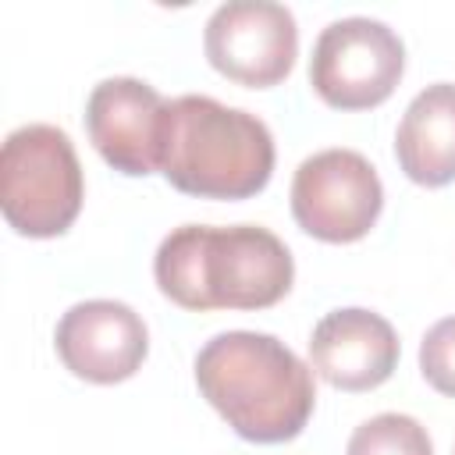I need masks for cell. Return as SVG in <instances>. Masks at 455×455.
Returning <instances> with one entry per match:
<instances>
[{
  "instance_id": "52a82bcc",
  "label": "cell",
  "mask_w": 455,
  "mask_h": 455,
  "mask_svg": "<svg viewBox=\"0 0 455 455\" xmlns=\"http://www.w3.org/2000/svg\"><path fill=\"white\" fill-rule=\"evenodd\" d=\"M206 60L231 82L267 89L288 78L299 57L295 14L270 0L220 4L203 32Z\"/></svg>"
},
{
  "instance_id": "9c48e42d",
  "label": "cell",
  "mask_w": 455,
  "mask_h": 455,
  "mask_svg": "<svg viewBox=\"0 0 455 455\" xmlns=\"http://www.w3.org/2000/svg\"><path fill=\"white\" fill-rule=\"evenodd\" d=\"M53 345L75 377L92 384H121L139 373L149 352V331L132 306L117 299H89L60 316Z\"/></svg>"
},
{
  "instance_id": "30bf717a",
  "label": "cell",
  "mask_w": 455,
  "mask_h": 455,
  "mask_svg": "<svg viewBox=\"0 0 455 455\" xmlns=\"http://www.w3.org/2000/svg\"><path fill=\"white\" fill-rule=\"evenodd\" d=\"M313 370L338 391H373L398 366V334L373 309H331L309 334Z\"/></svg>"
},
{
  "instance_id": "7a4b0ae2",
  "label": "cell",
  "mask_w": 455,
  "mask_h": 455,
  "mask_svg": "<svg viewBox=\"0 0 455 455\" xmlns=\"http://www.w3.org/2000/svg\"><path fill=\"white\" fill-rule=\"evenodd\" d=\"M196 384L228 427L256 444L299 437L316 405L313 370L263 331L210 338L196 355Z\"/></svg>"
},
{
  "instance_id": "4fadbf2b",
  "label": "cell",
  "mask_w": 455,
  "mask_h": 455,
  "mask_svg": "<svg viewBox=\"0 0 455 455\" xmlns=\"http://www.w3.org/2000/svg\"><path fill=\"white\" fill-rule=\"evenodd\" d=\"M419 370L427 384L448 398H455V316L437 320L419 345Z\"/></svg>"
},
{
  "instance_id": "5b68a950",
  "label": "cell",
  "mask_w": 455,
  "mask_h": 455,
  "mask_svg": "<svg viewBox=\"0 0 455 455\" xmlns=\"http://www.w3.org/2000/svg\"><path fill=\"white\" fill-rule=\"evenodd\" d=\"M405 71L402 39L377 18L331 21L309 57L313 92L338 110H370L384 103Z\"/></svg>"
},
{
  "instance_id": "8992f818",
  "label": "cell",
  "mask_w": 455,
  "mask_h": 455,
  "mask_svg": "<svg viewBox=\"0 0 455 455\" xmlns=\"http://www.w3.org/2000/svg\"><path fill=\"white\" fill-rule=\"evenodd\" d=\"M384 206L373 164L355 149H323L299 164L291 178V217L320 242H359Z\"/></svg>"
},
{
  "instance_id": "6da1fadb",
  "label": "cell",
  "mask_w": 455,
  "mask_h": 455,
  "mask_svg": "<svg viewBox=\"0 0 455 455\" xmlns=\"http://www.w3.org/2000/svg\"><path fill=\"white\" fill-rule=\"evenodd\" d=\"M153 274L181 309H267L288 295L295 263L267 228L181 224L160 242Z\"/></svg>"
},
{
  "instance_id": "ba28073f",
  "label": "cell",
  "mask_w": 455,
  "mask_h": 455,
  "mask_svg": "<svg viewBox=\"0 0 455 455\" xmlns=\"http://www.w3.org/2000/svg\"><path fill=\"white\" fill-rule=\"evenodd\" d=\"M171 100L142 78H103L85 100V132L121 174L146 178L164 167Z\"/></svg>"
},
{
  "instance_id": "7c38bea8",
  "label": "cell",
  "mask_w": 455,
  "mask_h": 455,
  "mask_svg": "<svg viewBox=\"0 0 455 455\" xmlns=\"http://www.w3.org/2000/svg\"><path fill=\"white\" fill-rule=\"evenodd\" d=\"M345 455H434V448L419 419L405 412H380L352 430Z\"/></svg>"
},
{
  "instance_id": "3957f363",
  "label": "cell",
  "mask_w": 455,
  "mask_h": 455,
  "mask_svg": "<svg viewBox=\"0 0 455 455\" xmlns=\"http://www.w3.org/2000/svg\"><path fill=\"white\" fill-rule=\"evenodd\" d=\"M164 178L199 199H249L274 174L270 128L213 96H178L167 114Z\"/></svg>"
},
{
  "instance_id": "8fae6325",
  "label": "cell",
  "mask_w": 455,
  "mask_h": 455,
  "mask_svg": "<svg viewBox=\"0 0 455 455\" xmlns=\"http://www.w3.org/2000/svg\"><path fill=\"white\" fill-rule=\"evenodd\" d=\"M395 156L409 181L441 188L455 181V85L434 82L405 107Z\"/></svg>"
},
{
  "instance_id": "277c9868",
  "label": "cell",
  "mask_w": 455,
  "mask_h": 455,
  "mask_svg": "<svg viewBox=\"0 0 455 455\" xmlns=\"http://www.w3.org/2000/svg\"><path fill=\"white\" fill-rule=\"evenodd\" d=\"M85 181L68 132L21 124L0 149V210L25 238L64 235L82 210Z\"/></svg>"
}]
</instances>
